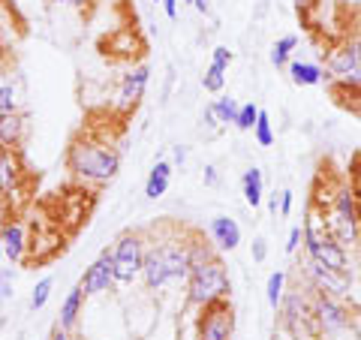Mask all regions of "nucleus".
Here are the masks:
<instances>
[{
  "instance_id": "f257e3e1",
  "label": "nucleus",
  "mask_w": 361,
  "mask_h": 340,
  "mask_svg": "<svg viewBox=\"0 0 361 340\" xmlns=\"http://www.w3.org/2000/svg\"><path fill=\"white\" fill-rule=\"evenodd\" d=\"M66 169L87 181V184H106L118 175L121 169V154L103 142H90V139H78L70 145L66 151Z\"/></svg>"
},
{
  "instance_id": "f03ea898",
  "label": "nucleus",
  "mask_w": 361,
  "mask_h": 340,
  "mask_svg": "<svg viewBox=\"0 0 361 340\" xmlns=\"http://www.w3.org/2000/svg\"><path fill=\"white\" fill-rule=\"evenodd\" d=\"M142 277L148 289H163L166 283L190 277V259H187V244L180 241H163L154 244L151 250H145V265Z\"/></svg>"
},
{
  "instance_id": "7ed1b4c3",
  "label": "nucleus",
  "mask_w": 361,
  "mask_h": 340,
  "mask_svg": "<svg viewBox=\"0 0 361 340\" xmlns=\"http://www.w3.org/2000/svg\"><path fill=\"white\" fill-rule=\"evenodd\" d=\"M190 301L196 308H205V304H214V301H226L232 292V283H229V274H226V265L220 256L208 259L205 265H199L190 271Z\"/></svg>"
},
{
  "instance_id": "20e7f679",
  "label": "nucleus",
  "mask_w": 361,
  "mask_h": 340,
  "mask_svg": "<svg viewBox=\"0 0 361 340\" xmlns=\"http://www.w3.org/2000/svg\"><path fill=\"white\" fill-rule=\"evenodd\" d=\"M329 232L341 244H355L361 238V211H358L355 193L349 187H341L334 193L331 214H329Z\"/></svg>"
},
{
  "instance_id": "39448f33",
  "label": "nucleus",
  "mask_w": 361,
  "mask_h": 340,
  "mask_svg": "<svg viewBox=\"0 0 361 340\" xmlns=\"http://www.w3.org/2000/svg\"><path fill=\"white\" fill-rule=\"evenodd\" d=\"M111 253H115V283H133L135 277L142 274V265H145L142 235L123 232Z\"/></svg>"
},
{
  "instance_id": "423d86ee",
  "label": "nucleus",
  "mask_w": 361,
  "mask_h": 340,
  "mask_svg": "<svg viewBox=\"0 0 361 340\" xmlns=\"http://www.w3.org/2000/svg\"><path fill=\"white\" fill-rule=\"evenodd\" d=\"M232 334H235V310L229 298L205 304L199 316L196 340H232Z\"/></svg>"
},
{
  "instance_id": "0eeeda50",
  "label": "nucleus",
  "mask_w": 361,
  "mask_h": 340,
  "mask_svg": "<svg viewBox=\"0 0 361 340\" xmlns=\"http://www.w3.org/2000/svg\"><path fill=\"white\" fill-rule=\"evenodd\" d=\"M304 247H307V256L313 262H319L331 271H346L349 262H346V250L343 244L337 241L334 235H319V238H304Z\"/></svg>"
},
{
  "instance_id": "6e6552de",
  "label": "nucleus",
  "mask_w": 361,
  "mask_h": 340,
  "mask_svg": "<svg viewBox=\"0 0 361 340\" xmlns=\"http://www.w3.org/2000/svg\"><path fill=\"white\" fill-rule=\"evenodd\" d=\"M111 283H115V253L103 250L94 262L87 265V271H85V277H82L78 286H82L85 298H87V296H99V292L111 289Z\"/></svg>"
},
{
  "instance_id": "1a4fd4ad",
  "label": "nucleus",
  "mask_w": 361,
  "mask_h": 340,
  "mask_svg": "<svg viewBox=\"0 0 361 340\" xmlns=\"http://www.w3.org/2000/svg\"><path fill=\"white\" fill-rule=\"evenodd\" d=\"M310 316H313L316 325H319L325 334H337V332H343V328L349 325V313L331 296H325V292L316 296L313 308H310Z\"/></svg>"
},
{
  "instance_id": "9d476101",
  "label": "nucleus",
  "mask_w": 361,
  "mask_h": 340,
  "mask_svg": "<svg viewBox=\"0 0 361 340\" xmlns=\"http://www.w3.org/2000/svg\"><path fill=\"white\" fill-rule=\"evenodd\" d=\"M21 175H25V166H21L18 154L9 148H0V199L4 202L21 193Z\"/></svg>"
},
{
  "instance_id": "9b49d317",
  "label": "nucleus",
  "mask_w": 361,
  "mask_h": 340,
  "mask_svg": "<svg viewBox=\"0 0 361 340\" xmlns=\"http://www.w3.org/2000/svg\"><path fill=\"white\" fill-rule=\"evenodd\" d=\"M307 274L313 280V289L319 292H329V296H346L349 292V280H346V271H331L319 262H307Z\"/></svg>"
},
{
  "instance_id": "f8f14e48",
  "label": "nucleus",
  "mask_w": 361,
  "mask_h": 340,
  "mask_svg": "<svg viewBox=\"0 0 361 340\" xmlns=\"http://www.w3.org/2000/svg\"><path fill=\"white\" fill-rule=\"evenodd\" d=\"M0 244H4V256L9 259L13 265H18L27 253V232L18 220H6L4 223V232H0Z\"/></svg>"
},
{
  "instance_id": "ddd939ff",
  "label": "nucleus",
  "mask_w": 361,
  "mask_h": 340,
  "mask_svg": "<svg viewBox=\"0 0 361 340\" xmlns=\"http://www.w3.org/2000/svg\"><path fill=\"white\" fill-rule=\"evenodd\" d=\"M337 78V82H355V54H353V45L349 40L343 45L329 54V78Z\"/></svg>"
},
{
  "instance_id": "4468645a",
  "label": "nucleus",
  "mask_w": 361,
  "mask_h": 340,
  "mask_svg": "<svg viewBox=\"0 0 361 340\" xmlns=\"http://www.w3.org/2000/svg\"><path fill=\"white\" fill-rule=\"evenodd\" d=\"M208 232L220 250H235L241 244V226L235 223V217H214Z\"/></svg>"
},
{
  "instance_id": "2eb2a0df",
  "label": "nucleus",
  "mask_w": 361,
  "mask_h": 340,
  "mask_svg": "<svg viewBox=\"0 0 361 340\" xmlns=\"http://www.w3.org/2000/svg\"><path fill=\"white\" fill-rule=\"evenodd\" d=\"M148 82H151V70H148V66H133V70L123 75V82H121V99L127 106H135L145 97V87H148Z\"/></svg>"
},
{
  "instance_id": "dca6fc26",
  "label": "nucleus",
  "mask_w": 361,
  "mask_h": 340,
  "mask_svg": "<svg viewBox=\"0 0 361 340\" xmlns=\"http://www.w3.org/2000/svg\"><path fill=\"white\" fill-rule=\"evenodd\" d=\"M286 70H289V78L298 87H316V85L329 82V73H325L319 63H313V61H292Z\"/></svg>"
},
{
  "instance_id": "f3484780",
  "label": "nucleus",
  "mask_w": 361,
  "mask_h": 340,
  "mask_svg": "<svg viewBox=\"0 0 361 340\" xmlns=\"http://www.w3.org/2000/svg\"><path fill=\"white\" fill-rule=\"evenodd\" d=\"M21 139H25V118L18 111H6L0 115V148H9L16 151Z\"/></svg>"
},
{
  "instance_id": "a211bd4d",
  "label": "nucleus",
  "mask_w": 361,
  "mask_h": 340,
  "mask_svg": "<svg viewBox=\"0 0 361 340\" xmlns=\"http://www.w3.org/2000/svg\"><path fill=\"white\" fill-rule=\"evenodd\" d=\"M172 163L169 160H160L154 169H151V175H148V181H145V196H148L151 202H157L160 196H166V190H169V184H172Z\"/></svg>"
},
{
  "instance_id": "6ab92c4d",
  "label": "nucleus",
  "mask_w": 361,
  "mask_h": 340,
  "mask_svg": "<svg viewBox=\"0 0 361 340\" xmlns=\"http://www.w3.org/2000/svg\"><path fill=\"white\" fill-rule=\"evenodd\" d=\"M241 190H244V202L250 208L262 205V199H265V175H262V169H256V166L247 169V172L241 175Z\"/></svg>"
},
{
  "instance_id": "aec40b11",
  "label": "nucleus",
  "mask_w": 361,
  "mask_h": 340,
  "mask_svg": "<svg viewBox=\"0 0 361 340\" xmlns=\"http://www.w3.org/2000/svg\"><path fill=\"white\" fill-rule=\"evenodd\" d=\"M82 304H85V292H82V286L70 289V296L63 298V304H61V316H58V325L63 328V332H70V328L78 322V313H82Z\"/></svg>"
},
{
  "instance_id": "412c9836",
  "label": "nucleus",
  "mask_w": 361,
  "mask_h": 340,
  "mask_svg": "<svg viewBox=\"0 0 361 340\" xmlns=\"http://www.w3.org/2000/svg\"><path fill=\"white\" fill-rule=\"evenodd\" d=\"M295 45H298L295 33H286V37H280L274 45H271V63H274L277 70L289 66V54H292V49H295Z\"/></svg>"
},
{
  "instance_id": "4be33fe9",
  "label": "nucleus",
  "mask_w": 361,
  "mask_h": 340,
  "mask_svg": "<svg viewBox=\"0 0 361 340\" xmlns=\"http://www.w3.org/2000/svg\"><path fill=\"white\" fill-rule=\"evenodd\" d=\"M253 139H256V145H262V148L274 145V127H271V115L265 109H259V118L253 123Z\"/></svg>"
},
{
  "instance_id": "5701e85b",
  "label": "nucleus",
  "mask_w": 361,
  "mask_h": 340,
  "mask_svg": "<svg viewBox=\"0 0 361 340\" xmlns=\"http://www.w3.org/2000/svg\"><path fill=\"white\" fill-rule=\"evenodd\" d=\"M283 289H286V271H274V274L268 277V289H265L271 310H280V301H283Z\"/></svg>"
},
{
  "instance_id": "b1692460",
  "label": "nucleus",
  "mask_w": 361,
  "mask_h": 340,
  "mask_svg": "<svg viewBox=\"0 0 361 340\" xmlns=\"http://www.w3.org/2000/svg\"><path fill=\"white\" fill-rule=\"evenodd\" d=\"M223 85H226V70L217 63H208L205 73H202V87H205L208 94H220Z\"/></svg>"
},
{
  "instance_id": "393cba45",
  "label": "nucleus",
  "mask_w": 361,
  "mask_h": 340,
  "mask_svg": "<svg viewBox=\"0 0 361 340\" xmlns=\"http://www.w3.org/2000/svg\"><path fill=\"white\" fill-rule=\"evenodd\" d=\"M214 111H217V121H220V127H226V123H235V118H238V103H235L232 97H220L217 103H211Z\"/></svg>"
},
{
  "instance_id": "a878e982",
  "label": "nucleus",
  "mask_w": 361,
  "mask_h": 340,
  "mask_svg": "<svg viewBox=\"0 0 361 340\" xmlns=\"http://www.w3.org/2000/svg\"><path fill=\"white\" fill-rule=\"evenodd\" d=\"M51 286H54V280H51V277H42L37 286H33V292H30V310H42L45 304H49Z\"/></svg>"
},
{
  "instance_id": "bb28decb",
  "label": "nucleus",
  "mask_w": 361,
  "mask_h": 340,
  "mask_svg": "<svg viewBox=\"0 0 361 340\" xmlns=\"http://www.w3.org/2000/svg\"><path fill=\"white\" fill-rule=\"evenodd\" d=\"M256 118H259V106H256V103H244V106L238 109V118H235V127L247 133V130H253Z\"/></svg>"
},
{
  "instance_id": "cd10ccee",
  "label": "nucleus",
  "mask_w": 361,
  "mask_h": 340,
  "mask_svg": "<svg viewBox=\"0 0 361 340\" xmlns=\"http://www.w3.org/2000/svg\"><path fill=\"white\" fill-rule=\"evenodd\" d=\"M6 111H18V94L13 85H0V115Z\"/></svg>"
},
{
  "instance_id": "c85d7f7f",
  "label": "nucleus",
  "mask_w": 361,
  "mask_h": 340,
  "mask_svg": "<svg viewBox=\"0 0 361 340\" xmlns=\"http://www.w3.org/2000/svg\"><path fill=\"white\" fill-rule=\"evenodd\" d=\"M232 58L235 54L226 49V45H217V49H214V54H211V63H217V66H223V70H229V63H232Z\"/></svg>"
},
{
  "instance_id": "c756f323",
  "label": "nucleus",
  "mask_w": 361,
  "mask_h": 340,
  "mask_svg": "<svg viewBox=\"0 0 361 340\" xmlns=\"http://www.w3.org/2000/svg\"><path fill=\"white\" fill-rule=\"evenodd\" d=\"M9 296H13V274L0 268V308L6 304V298H9Z\"/></svg>"
},
{
  "instance_id": "7c9ffc66",
  "label": "nucleus",
  "mask_w": 361,
  "mask_h": 340,
  "mask_svg": "<svg viewBox=\"0 0 361 340\" xmlns=\"http://www.w3.org/2000/svg\"><path fill=\"white\" fill-rule=\"evenodd\" d=\"M301 238H304V232H301V226H292V232H289V241H286V253L292 256L298 250V244H301Z\"/></svg>"
},
{
  "instance_id": "2f4dec72",
  "label": "nucleus",
  "mask_w": 361,
  "mask_h": 340,
  "mask_svg": "<svg viewBox=\"0 0 361 340\" xmlns=\"http://www.w3.org/2000/svg\"><path fill=\"white\" fill-rule=\"evenodd\" d=\"M289 211H292V190H280V208H277V214H280V217H289Z\"/></svg>"
},
{
  "instance_id": "473e14b6",
  "label": "nucleus",
  "mask_w": 361,
  "mask_h": 340,
  "mask_svg": "<svg viewBox=\"0 0 361 340\" xmlns=\"http://www.w3.org/2000/svg\"><path fill=\"white\" fill-rule=\"evenodd\" d=\"M349 45H353V54H355V82L361 85V37L349 40Z\"/></svg>"
},
{
  "instance_id": "72a5a7b5",
  "label": "nucleus",
  "mask_w": 361,
  "mask_h": 340,
  "mask_svg": "<svg viewBox=\"0 0 361 340\" xmlns=\"http://www.w3.org/2000/svg\"><path fill=\"white\" fill-rule=\"evenodd\" d=\"M265 256H268L265 238H256V241H253V259H256V262H265Z\"/></svg>"
},
{
  "instance_id": "f704fd0d",
  "label": "nucleus",
  "mask_w": 361,
  "mask_h": 340,
  "mask_svg": "<svg viewBox=\"0 0 361 340\" xmlns=\"http://www.w3.org/2000/svg\"><path fill=\"white\" fill-rule=\"evenodd\" d=\"M166 18H178V0H160Z\"/></svg>"
},
{
  "instance_id": "c9c22d12",
  "label": "nucleus",
  "mask_w": 361,
  "mask_h": 340,
  "mask_svg": "<svg viewBox=\"0 0 361 340\" xmlns=\"http://www.w3.org/2000/svg\"><path fill=\"white\" fill-rule=\"evenodd\" d=\"M319 4V0H295V6H298V13H310V9Z\"/></svg>"
},
{
  "instance_id": "e433bc0d",
  "label": "nucleus",
  "mask_w": 361,
  "mask_h": 340,
  "mask_svg": "<svg viewBox=\"0 0 361 340\" xmlns=\"http://www.w3.org/2000/svg\"><path fill=\"white\" fill-rule=\"evenodd\" d=\"M205 184L208 187L217 184V169H214V166H205Z\"/></svg>"
},
{
  "instance_id": "4c0bfd02",
  "label": "nucleus",
  "mask_w": 361,
  "mask_h": 340,
  "mask_svg": "<svg viewBox=\"0 0 361 340\" xmlns=\"http://www.w3.org/2000/svg\"><path fill=\"white\" fill-rule=\"evenodd\" d=\"M205 121L211 123V127H220V121H217V111H214V106L205 109Z\"/></svg>"
},
{
  "instance_id": "58836bf2",
  "label": "nucleus",
  "mask_w": 361,
  "mask_h": 340,
  "mask_svg": "<svg viewBox=\"0 0 361 340\" xmlns=\"http://www.w3.org/2000/svg\"><path fill=\"white\" fill-rule=\"evenodd\" d=\"M172 160H175V166H184V160H187V151H184V148H180V145H178V148H175V154H172Z\"/></svg>"
},
{
  "instance_id": "ea45409f",
  "label": "nucleus",
  "mask_w": 361,
  "mask_h": 340,
  "mask_svg": "<svg viewBox=\"0 0 361 340\" xmlns=\"http://www.w3.org/2000/svg\"><path fill=\"white\" fill-rule=\"evenodd\" d=\"M190 4H193L199 13H208V9H211V6H208V0H190Z\"/></svg>"
},
{
  "instance_id": "a19ab883",
  "label": "nucleus",
  "mask_w": 361,
  "mask_h": 340,
  "mask_svg": "<svg viewBox=\"0 0 361 340\" xmlns=\"http://www.w3.org/2000/svg\"><path fill=\"white\" fill-rule=\"evenodd\" d=\"M51 340H70V332H63V328L58 325V332L51 334Z\"/></svg>"
},
{
  "instance_id": "79ce46f5",
  "label": "nucleus",
  "mask_w": 361,
  "mask_h": 340,
  "mask_svg": "<svg viewBox=\"0 0 361 340\" xmlns=\"http://www.w3.org/2000/svg\"><path fill=\"white\" fill-rule=\"evenodd\" d=\"M54 4H73V0H54Z\"/></svg>"
},
{
  "instance_id": "37998d69",
  "label": "nucleus",
  "mask_w": 361,
  "mask_h": 340,
  "mask_svg": "<svg viewBox=\"0 0 361 340\" xmlns=\"http://www.w3.org/2000/svg\"><path fill=\"white\" fill-rule=\"evenodd\" d=\"M154 4H160V0H154Z\"/></svg>"
}]
</instances>
